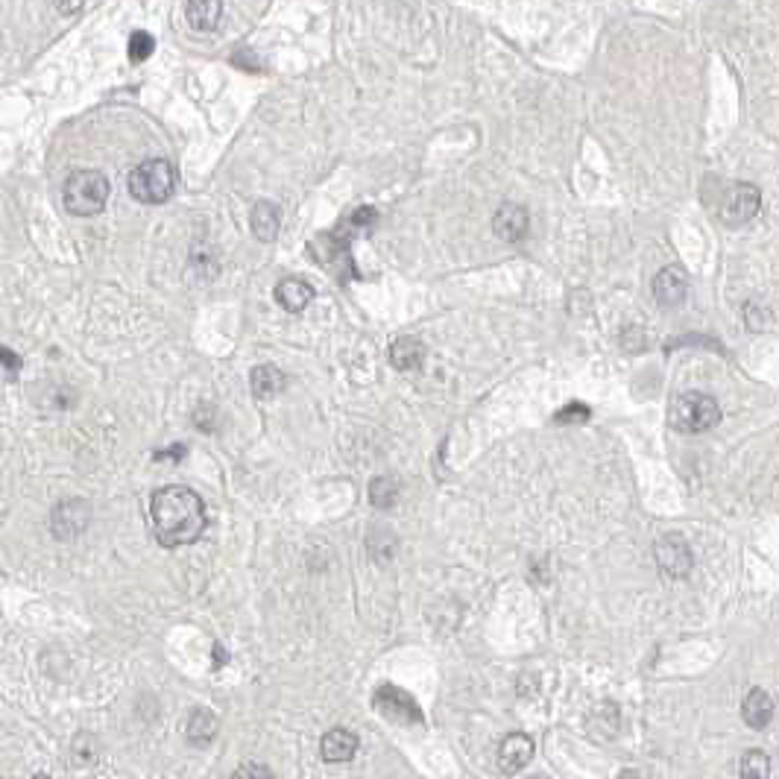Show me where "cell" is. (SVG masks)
Wrapping results in <instances>:
<instances>
[{
  "label": "cell",
  "instance_id": "obj_28",
  "mask_svg": "<svg viewBox=\"0 0 779 779\" xmlns=\"http://www.w3.org/2000/svg\"><path fill=\"white\" fill-rule=\"evenodd\" d=\"M32 779H53V776H44V774H39V776H32Z\"/></svg>",
  "mask_w": 779,
  "mask_h": 779
},
{
  "label": "cell",
  "instance_id": "obj_21",
  "mask_svg": "<svg viewBox=\"0 0 779 779\" xmlns=\"http://www.w3.org/2000/svg\"><path fill=\"white\" fill-rule=\"evenodd\" d=\"M741 779H767L771 776V759L762 750H748L741 756Z\"/></svg>",
  "mask_w": 779,
  "mask_h": 779
},
{
  "label": "cell",
  "instance_id": "obj_18",
  "mask_svg": "<svg viewBox=\"0 0 779 779\" xmlns=\"http://www.w3.org/2000/svg\"><path fill=\"white\" fill-rule=\"evenodd\" d=\"M217 730H220L217 718L211 715V712H206V709H194L191 718H188V723H185V736H188V741H191V744H197V748L214 741Z\"/></svg>",
  "mask_w": 779,
  "mask_h": 779
},
{
  "label": "cell",
  "instance_id": "obj_23",
  "mask_svg": "<svg viewBox=\"0 0 779 779\" xmlns=\"http://www.w3.org/2000/svg\"><path fill=\"white\" fill-rule=\"evenodd\" d=\"M589 416H592V410H589L583 402H572V405H565L563 410H556L554 422H556V425H565V422H586Z\"/></svg>",
  "mask_w": 779,
  "mask_h": 779
},
{
  "label": "cell",
  "instance_id": "obj_27",
  "mask_svg": "<svg viewBox=\"0 0 779 779\" xmlns=\"http://www.w3.org/2000/svg\"><path fill=\"white\" fill-rule=\"evenodd\" d=\"M85 4H59L56 9H59V13H76V9H83Z\"/></svg>",
  "mask_w": 779,
  "mask_h": 779
},
{
  "label": "cell",
  "instance_id": "obj_16",
  "mask_svg": "<svg viewBox=\"0 0 779 779\" xmlns=\"http://www.w3.org/2000/svg\"><path fill=\"white\" fill-rule=\"evenodd\" d=\"M422 361H425V346L416 340V337H398L393 346H390V363L396 370L410 372V370H419Z\"/></svg>",
  "mask_w": 779,
  "mask_h": 779
},
{
  "label": "cell",
  "instance_id": "obj_7",
  "mask_svg": "<svg viewBox=\"0 0 779 779\" xmlns=\"http://www.w3.org/2000/svg\"><path fill=\"white\" fill-rule=\"evenodd\" d=\"M759 208H762L759 188L741 182V185L732 188V194L727 197V203H723L721 220L727 223V226H744V223H750L756 214H759Z\"/></svg>",
  "mask_w": 779,
  "mask_h": 779
},
{
  "label": "cell",
  "instance_id": "obj_9",
  "mask_svg": "<svg viewBox=\"0 0 779 779\" xmlns=\"http://www.w3.org/2000/svg\"><path fill=\"white\" fill-rule=\"evenodd\" d=\"M688 293V273L680 264L662 267L653 278V296L660 305H680Z\"/></svg>",
  "mask_w": 779,
  "mask_h": 779
},
{
  "label": "cell",
  "instance_id": "obj_11",
  "mask_svg": "<svg viewBox=\"0 0 779 779\" xmlns=\"http://www.w3.org/2000/svg\"><path fill=\"white\" fill-rule=\"evenodd\" d=\"M530 756H533V741L528 736H521V732H513V736H507L501 741L498 765L504 774H519L521 767L530 762Z\"/></svg>",
  "mask_w": 779,
  "mask_h": 779
},
{
  "label": "cell",
  "instance_id": "obj_17",
  "mask_svg": "<svg viewBox=\"0 0 779 779\" xmlns=\"http://www.w3.org/2000/svg\"><path fill=\"white\" fill-rule=\"evenodd\" d=\"M223 13V4L220 0H191L185 6V18H188V27L197 30V32H208L217 27Z\"/></svg>",
  "mask_w": 779,
  "mask_h": 779
},
{
  "label": "cell",
  "instance_id": "obj_3",
  "mask_svg": "<svg viewBox=\"0 0 779 779\" xmlns=\"http://www.w3.org/2000/svg\"><path fill=\"white\" fill-rule=\"evenodd\" d=\"M173 188H176V173H173V164L167 159H150L129 173V194L144 206L167 203Z\"/></svg>",
  "mask_w": 779,
  "mask_h": 779
},
{
  "label": "cell",
  "instance_id": "obj_13",
  "mask_svg": "<svg viewBox=\"0 0 779 779\" xmlns=\"http://www.w3.org/2000/svg\"><path fill=\"white\" fill-rule=\"evenodd\" d=\"M311 299H314V287L302 282V278H284V282H278L276 287V302L284 311H291V314L305 311L311 305Z\"/></svg>",
  "mask_w": 779,
  "mask_h": 779
},
{
  "label": "cell",
  "instance_id": "obj_12",
  "mask_svg": "<svg viewBox=\"0 0 779 779\" xmlns=\"http://www.w3.org/2000/svg\"><path fill=\"white\" fill-rule=\"evenodd\" d=\"M319 750L326 762H349L352 756L358 753V736L346 727H334L322 736Z\"/></svg>",
  "mask_w": 779,
  "mask_h": 779
},
{
  "label": "cell",
  "instance_id": "obj_15",
  "mask_svg": "<svg viewBox=\"0 0 779 779\" xmlns=\"http://www.w3.org/2000/svg\"><path fill=\"white\" fill-rule=\"evenodd\" d=\"M278 226H282V211H278V206L270 203V199H261L252 211V235L264 243H270L278 235Z\"/></svg>",
  "mask_w": 779,
  "mask_h": 779
},
{
  "label": "cell",
  "instance_id": "obj_22",
  "mask_svg": "<svg viewBox=\"0 0 779 779\" xmlns=\"http://www.w3.org/2000/svg\"><path fill=\"white\" fill-rule=\"evenodd\" d=\"M153 50H155V41H153L150 32H132V39H129V59L132 62L150 59Z\"/></svg>",
  "mask_w": 779,
  "mask_h": 779
},
{
  "label": "cell",
  "instance_id": "obj_4",
  "mask_svg": "<svg viewBox=\"0 0 779 779\" xmlns=\"http://www.w3.org/2000/svg\"><path fill=\"white\" fill-rule=\"evenodd\" d=\"M109 199V179L100 171H76L65 185V208L76 217L100 214Z\"/></svg>",
  "mask_w": 779,
  "mask_h": 779
},
{
  "label": "cell",
  "instance_id": "obj_10",
  "mask_svg": "<svg viewBox=\"0 0 779 779\" xmlns=\"http://www.w3.org/2000/svg\"><path fill=\"white\" fill-rule=\"evenodd\" d=\"M530 229V217H528V208H521L516 203H504L493 217V232L507 243H516L528 235Z\"/></svg>",
  "mask_w": 779,
  "mask_h": 779
},
{
  "label": "cell",
  "instance_id": "obj_26",
  "mask_svg": "<svg viewBox=\"0 0 779 779\" xmlns=\"http://www.w3.org/2000/svg\"><path fill=\"white\" fill-rule=\"evenodd\" d=\"M182 454H185V445H173L171 451H159V454H155V460H179Z\"/></svg>",
  "mask_w": 779,
  "mask_h": 779
},
{
  "label": "cell",
  "instance_id": "obj_2",
  "mask_svg": "<svg viewBox=\"0 0 779 779\" xmlns=\"http://www.w3.org/2000/svg\"><path fill=\"white\" fill-rule=\"evenodd\" d=\"M668 419L683 433H704L721 422V407L709 393L688 390V393L674 396L671 407H668Z\"/></svg>",
  "mask_w": 779,
  "mask_h": 779
},
{
  "label": "cell",
  "instance_id": "obj_24",
  "mask_svg": "<svg viewBox=\"0 0 779 779\" xmlns=\"http://www.w3.org/2000/svg\"><path fill=\"white\" fill-rule=\"evenodd\" d=\"M232 779H273V774H270V767H264V765H243L232 774Z\"/></svg>",
  "mask_w": 779,
  "mask_h": 779
},
{
  "label": "cell",
  "instance_id": "obj_8",
  "mask_svg": "<svg viewBox=\"0 0 779 779\" xmlns=\"http://www.w3.org/2000/svg\"><path fill=\"white\" fill-rule=\"evenodd\" d=\"M375 706L378 712H384L390 721L396 723H422V712L416 706V700L410 697L407 692L396 686H381L375 692Z\"/></svg>",
  "mask_w": 779,
  "mask_h": 779
},
{
  "label": "cell",
  "instance_id": "obj_14",
  "mask_svg": "<svg viewBox=\"0 0 779 779\" xmlns=\"http://www.w3.org/2000/svg\"><path fill=\"white\" fill-rule=\"evenodd\" d=\"M741 715H744V721H748L753 730L767 727V723H771V718H774V700H771V695H767L765 688H753V692H748V697H744V704H741Z\"/></svg>",
  "mask_w": 779,
  "mask_h": 779
},
{
  "label": "cell",
  "instance_id": "obj_6",
  "mask_svg": "<svg viewBox=\"0 0 779 779\" xmlns=\"http://www.w3.org/2000/svg\"><path fill=\"white\" fill-rule=\"evenodd\" d=\"M653 554H656V563L668 577H686L692 572V548L686 545V539H680L677 533H665V537L656 539L653 545Z\"/></svg>",
  "mask_w": 779,
  "mask_h": 779
},
{
  "label": "cell",
  "instance_id": "obj_19",
  "mask_svg": "<svg viewBox=\"0 0 779 779\" xmlns=\"http://www.w3.org/2000/svg\"><path fill=\"white\" fill-rule=\"evenodd\" d=\"M284 390V372L278 366H255L252 370V393L258 398H273Z\"/></svg>",
  "mask_w": 779,
  "mask_h": 779
},
{
  "label": "cell",
  "instance_id": "obj_5",
  "mask_svg": "<svg viewBox=\"0 0 779 779\" xmlns=\"http://www.w3.org/2000/svg\"><path fill=\"white\" fill-rule=\"evenodd\" d=\"M88 521H92V504L83 498H65L53 507L50 513V530L56 539H76L83 537Z\"/></svg>",
  "mask_w": 779,
  "mask_h": 779
},
{
  "label": "cell",
  "instance_id": "obj_1",
  "mask_svg": "<svg viewBox=\"0 0 779 779\" xmlns=\"http://www.w3.org/2000/svg\"><path fill=\"white\" fill-rule=\"evenodd\" d=\"M150 519L155 528V539H159L164 548H179V545L197 542L208 525L203 498L188 486L159 489V493L153 495Z\"/></svg>",
  "mask_w": 779,
  "mask_h": 779
},
{
  "label": "cell",
  "instance_id": "obj_25",
  "mask_svg": "<svg viewBox=\"0 0 779 779\" xmlns=\"http://www.w3.org/2000/svg\"><path fill=\"white\" fill-rule=\"evenodd\" d=\"M0 363H4L9 372H15L18 366H21L18 354H13V349H6V346H0Z\"/></svg>",
  "mask_w": 779,
  "mask_h": 779
},
{
  "label": "cell",
  "instance_id": "obj_20",
  "mask_svg": "<svg viewBox=\"0 0 779 779\" xmlns=\"http://www.w3.org/2000/svg\"><path fill=\"white\" fill-rule=\"evenodd\" d=\"M396 498H398V484L393 481V477H387V475L372 477V484H370V501H372V507L390 510V507L396 504Z\"/></svg>",
  "mask_w": 779,
  "mask_h": 779
}]
</instances>
